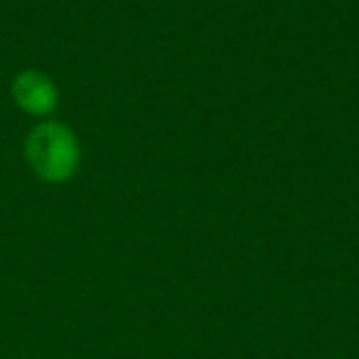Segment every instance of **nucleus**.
<instances>
[{
	"mask_svg": "<svg viewBox=\"0 0 359 359\" xmlns=\"http://www.w3.org/2000/svg\"><path fill=\"white\" fill-rule=\"evenodd\" d=\"M25 158L30 170L50 185H60L74 177L81 150L74 130L57 121L35 126L25 140Z\"/></svg>",
	"mask_w": 359,
	"mask_h": 359,
	"instance_id": "obj_1",
	"label": "nucleus"
},
{
	"mask_svg": "<svg viewBox=\"0 0 359 359\" xmlns=\"http://www.w3.org/2000/svg\"><path fill=\"white\" fill-rule=\"evenodd\" d=\"M11 91L18 109L30 116H50L60 104V91H57L55 81L37 69L20 72L13 79Z\"/></svg>",
	"mask_w": 359,
	"mask_h": 359,
	"instance_id": "obj_2",
	"label": "nucleus"
}]
</instances>
